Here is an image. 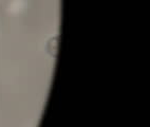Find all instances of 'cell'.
I'll list each match as a JSON object with an SVG mask.
<instances>
[{
	"mask_svg": "<svg viewBox=\"0 0 150 127\" xmlns=\"http://www.w3.org/2000/svg\"><path fill=\"white\" fill-rule=\"evenodd\" d=\"M58 47H59V35L53 36L50 39H48L46 43V50L50 56L53 58H56L58 54Z\"/></svg>",
	"mask_w": 150,
	"mask_h": 127,
	"instance_id": "1",
	"label": "cell"
}]
</instances>
